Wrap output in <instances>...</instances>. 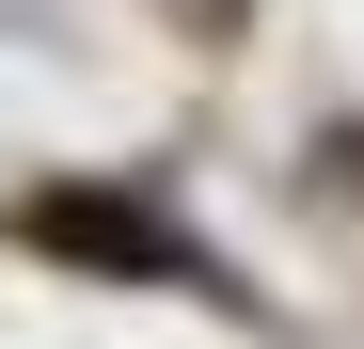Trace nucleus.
<instances>
[{
  "instance_id": "nucleus-1",
  "label": "nucleus",
  "mask_w": 364,
  "mask_h": 349,
  "mask_svg": "<svg viewBox=\"0 0 364 349\" xmlns=\"http://www.w3.org/2000/svg\"><path fill=\"white\" fill-rule=\"evenodd\" d=\"M48 254H95V270H159V286H206V254L191 239H159V222H127V207H95V191H32L16 207Z\"/></svg>"
},
{
  "instance_id": "nucleus-2",
  "label": "nucleus",
  "mask_w": 364,
  "mask_h": 349,
  "mask_svg": "<svg viewBox=\"0 0 364 349\" xmlns=\"http://www.w3.org/2000/svg\"><path fill=\"white\" fill-rule=\"evenodd\" d=\"M174 16H191V48H237V32H254V0H174Z\"/></svg>"
}]
</instances>
